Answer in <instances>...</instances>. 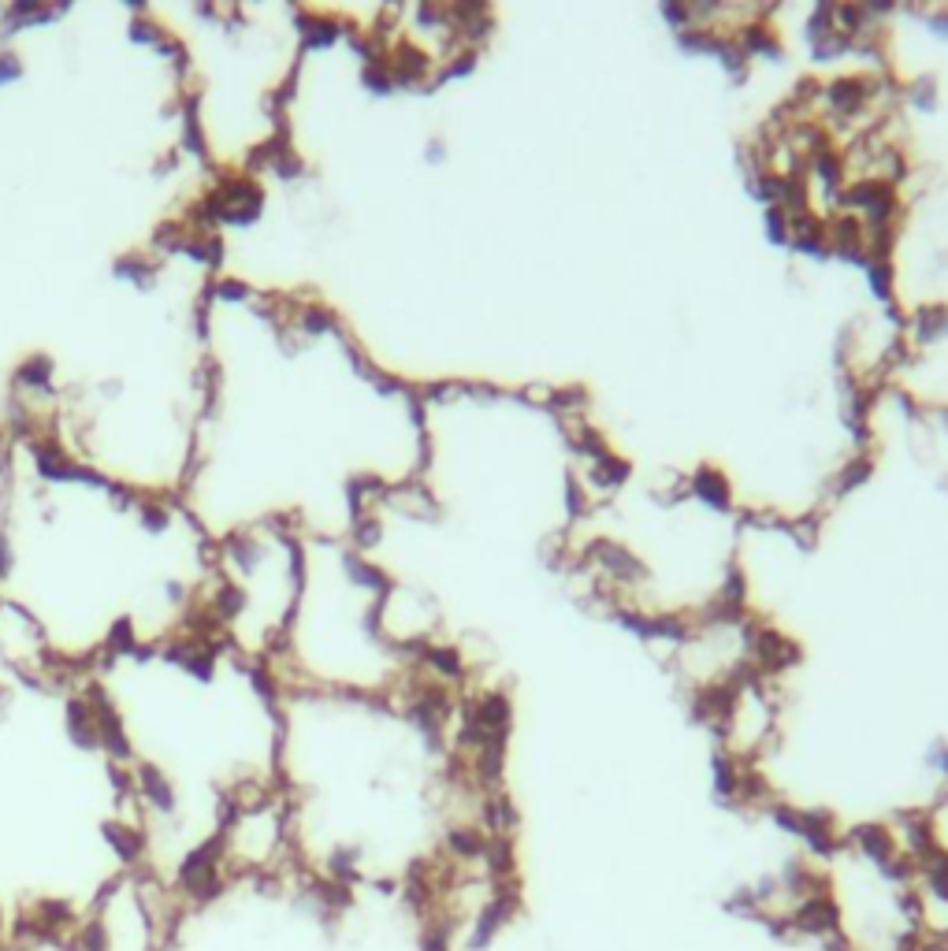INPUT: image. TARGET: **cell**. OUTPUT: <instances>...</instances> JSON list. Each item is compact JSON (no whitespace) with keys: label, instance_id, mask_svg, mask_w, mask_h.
<instances>
[{"label":"cell","instance_id":"6da1fadb","mask_svg":"<svg viewBox=\"0 0 948 951\" xmlns=\"http://www.w3.org/2000/svg\"><path fill=\"white\" fill-rule=\"evenodd\" d=\"M224 836L216 833L212 840H205V844H198L190 855H186L183 862H179V873H175V881H179V888H183L186 896L194 899L201 896L205 888L212 885V881H220V859H224Z\"/></svg>","mask_w":948,"mask_h":951},{"label":"cell","instance_id":"277c9868","mask_svg":"<svg viewBox=\"0 0 948 951\" xmlns=\"http://www.w3.org/2000/svg\"><path fill=\"white\" fill-rule=\"evenodd\" d=\"M101 836H105V844L116 851V859L123 862V866H134V862L142 859L145 836L138 833V829H131V825H123V821H105V825H101Z\"/></svg>","mask_w":948,"mask_h":951},{"label":"cell","instance_id":"7a4b0ae2","mask_svg":"<svg viewBox=\"0 0 948 951\" xmlns=\"http://www.w3.org/2000/svg\"><path fill=\"white\" fill-rule=\"evenodd\" d=\"M64 725H67V736H71V743H75V747H82V751H97V747H101L97 717H93V710H90V703H86V699H71V703H67Z\"/></svg>","mask_w":948,"mask_h":951},{"label":"cell","instance_id":"5b68a950","mask_svg":"<svg viewBox=\"0 0 948 951\" xmlns=\"http://www.w3.org/2000/svg\"><path fill=\"white\" fill-rule=\"evenodd\" d=\"M45 929H53V933H60V925L71 922V907H67L64 899H41L38 903V914H34Z\"/></svg>","mask_w":948,"mask_h":951},{"label":"cell","instance_id":"8992f818","mask_svg":"<svg viewBox=\"0 0 948 951\" xmlns=\"http://www.w3.org/2000/svg\"><path fill=\"white\" fill-rule=\"evenodd\" d=\"M82 951H112V940H108V929L101 918H90L82 925V937H79Z\"/></svg>","mask_w":948,"mask_h":951},{"label":"cell","instance_id":"3957f363","mask_svg":"<svg viewBox=\"0 0 948 951\" xmlns=\"http://www.w3.org/2000/svg\"><path fill=\"white\" fill-rule=\"evenodd\" d=\"M138 792H142V799L157 810V814H175V788L157 766L138 769Z\"/></svg>","mask_w":948,"mask_h":951}]
</instances>
